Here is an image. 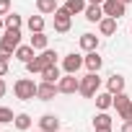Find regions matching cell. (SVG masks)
<instances>
[{
  "instance_id": "14",
  "label": "cell",
  "mask_w": 132,
  "mask_h": 132,
  "mask_svg": "<svg viewBox=\"0 0 132 132\" xmlns=\"http://www.w3.org/2000/svg\"><path fill=\"white\" fill-rule=\"evenodd\" d=\"M80 49L96 52V49H98V36H96V34H83V36H80Z\"/></svg>"
},
{
  "instance_id": "5",
  "label": "cell",
  "mask_w": 132,
  "mask_h": 132,
  "mask_svg": "<svg viewBox=\"0 0 132 132\" xmlns=\"http://www.w3.org/2000/svg\"><path fill=\"white\" fill-rule=\"evenodd\" d=\"M52 16H54V31H60V34H68V31H70V26H73V13H68V8H57Z\"/></svg>"
},
{
  "instance_id": "25",
  "label": "cell",
  "mask_w": 132,
  "mask_h": 132,
  "mask_svg": "<svg viewBox=\"0 0 132 132\" xmlns=\"http://www.w3.org/2000/svg\"><path fill=\"white\" fill-rule=\"evenodd\" d=\"M3 18H5V29H21V23H23L18 13H8V16H3Z\"/></svg>"
},
{
  "instance_id": "33",
  "label": "cell",
  "mask_w": 132,
  "mask_h": 132,
  "mask_svg": "<svg viewBox=\"0 0 132 132\" xmlns=\"http://www.w3.org/2000/svg\"><path fill=\"white\" fill-rule=\"evenodd\" d=\"M96 132H111V127H104V129H96Z\"/></svg>"
},
{
  "instance_id": "9",
  "label": "cell",
  "mask_w": 132,
  "mask_h": 132,
  "mask_svg": "<svg viewBox=\"0 0 132 132\" xmlns=\"http://www.w3.org/2000/svg\"><path fill=\"white\" fill-rule=\"evenodd\" d=\"M83 65H86V57L70 52V54H65V60H62V70H65V73H78Z\"/></svg>"
},
{
  "instance_id": "8",
  "label": "cell",
  "mask_w": 132,
  "mask_h": 132,
  "mask_svg": "<svg viewBox=\"0 0 132 132\" xmlns=\"http://www.w3.org/2000/svg\"><path fill=\"white\" fill-rule=\"evenodd\" d=\"M101 8H104V16H109V18H122L127 13V5L122 0H104Z\"/></svg>"
},
{
  "instance_id": "32",
  "label": "cell",
  "mask_w": 132,
  "mask_h": 132,
  "mask_svg": "<svg viewBox=\"0 0 132 132\" xmlns=\"http://www.w3.org/2000/svg\"><path fill=\"white\" fill-rule=\"evenodd\" d=\"M88 3H93V5H104V0H88Z\"/></svg>"
},
{
  "instance_id": "27",
  "label": "cell",
  "mask_w": 132,
  "mask_h": 132,
  "mask_svg": "<svg viewBox=\"0 0 132 132\" xmlns=\"http://www.w3.org/2000/svg\"><path fill=\"white\" fill-rule=\"evenodd\" d=\"M16 117H13V109H8V106H0V124H8V122H13Z\"/></svg>"
},
{
  "instance_id": "29",
  "label": "cell",
  "mask_w": 132,
  "mask_h": 132,
  "mask_svg": "<svg viewBox=\"0 0 132 132\" xmlns=\"http://www.w3.org/2000/svg\"><path fill=\"white\" fill-rule=\"evenodd\" d=\"M8 62H11V60H3V57H0V78L8 75Z\"/></svg>"
},
{
  "instance_id": "30",
  "label": "cell",
  "mask_w": 132,
  "mask_h": 132,
  "mask_svg": "<svg viewBox=\"0 0 132 132\" xmlns=\"http://www.w3.org/2000/svg\"><path fill=\"white\" fill-rule=\"evenodd\" d=\"M122 132H132V119H124L122 122Z\"/></svg>"
},
{
  "instance_id": "13",
  "label": "cell",
  "mask_w": 132,
  "mask_h": 132,
  "mask_svg": "<svg viewBox=\"0 0 132 132\" xmlns=\"http://www.w3.org/2000/svg\"><path fill=\"white\" fill-rule=\"evenodd\" d=\"M98 31H101L104 36H111V34L117 31V18H109V16H104V18L98 21Z\"/></svg>"
},
{
  "instance_id": "19",
  "label": "cell",
  "mask_w": 132,
  "mask_h": 132,
  "mask_svg": "<svg viewBox=\"0 0 132 132\" xmlns=\"http://www.w3.org/2000/svg\"><path fill=\"white\" fill-rule=\"evenodd\" d=\"M62 8H68V13H73V16H78V13H86V0H68Z\"/></svg>"
},
{
  "instance_id": "12",
  "label": "cell",
  "mask_w": 132,
  "mask_h": 132,
  "mask_svg": "<svg viewBox=\"0 0 132 132\" xmlns=\"http://www.w3.org/2000/svg\"><path fill=\"white\" fill-rule=\"evenodd\" d=\"M101 65H104V60L98 57V52H88V54H86V68H88V73H98Z\"/></svg>"
},
{
  "instance_id": "4",
  "label": "cell",
  "mask_w": 132,
  "mask_h": 132,
  "mask_svg": "<svg viewBox=\"0 0 132 132\" xmlns=\"http://www.w3.org/2000/svg\"><path fill=\"white\" fill-rule=\"evenodd\" d=\"M0 47L8 52H16L21 47V29H5L3 36H0Z\"/></svg>"
},
{
  "instance_id": "7",
  "label": "cell",
  "mask_w": 132,
  "mask_h": 132,
  "mask_svg": "<svg viewBox=\"0 0 132 132\" xmlns=\"http://www.w3.org/2000/svg\"><path fill=\"white\" fill-rule=\"evenodd\" d=\"M114 106H117V111H119V119H132V98H129L124 91L114 96Z\"/></svg>"
},
{
  "instance_id": "2",
  "label": "cell",
  "mask_w": 132,
  "mask_h": 132,
  "mask_svg": "<svg viewBox=\"0 0 132 132\" xmlns=\"http://www.w3.org/2000/svg\"><path fill=\"white\" fill-rule=\"evenodd\" d=\"M36 88H39V83H34L31 78H18L16 86H13L16 98H21V101H31V98L36 96Z\"/></svg>"
},
{
  "instance_id": "17",
  "label": "cell",
  "mask_w": 132,
  "mask_h": 132,
  "mask_svg": "<svg viewBox=\"0 0 132 132\" xmlns=\"http://www.w3.org/2000/svg\"><path fill=\"white\" fill-rule=\"evenodd\" d=\"M39 75H42V80H49V83H57V80L62 78V75H60V68H57V65H49V68H44Z\"/></svg>"
},
{
  "instance_id": "10",
  "label": "cell",
  "mask_w": 132,
  "mask_h": 132,
  "mask_svg": "<svg viewBox=\"0 0 132 132\" xmlns=\"http://www.w3.org/2000/svg\"><path fill=\"white\" fill-rule=\"evenodd\" d=\"M57 93H60L57 83H49V80H42L39 88H36V98H39V101H52Z\"/></svg>"
},
{
  "instance_id": "31",
  "label": "cell",
  "mask_w": 132,
  "mask_h": 132,
  "mask_svg": "<svg viewBox=\"0 0 132 132\" xmlns=\"http://www.w3.org/2000/svg\"><path fill=\"white\" fill-rule=\"evenodd\" d=\"M5 91H8V86H5V80H3V78H0V98L5 96Z\"/></svg>"
},
{
  "instance_id": "20",
  "label": "cell",
  "mask_w": 132,
  "mask_h": 132,
  "mask_svg": "<svg viewBox=\"0 0 132 132\" xmlns=\"http://www.w3.org/2000/svg\"><path fill=\"white\" fill-rule=\"evenodd\" d=\"M60 5H57V0H36V11L39 13H44V16H49V13H54Z\"/></svg>"
},
{
  "instance_id": "23",
  "label": "cell",
  "mask_w": 132,
  "mask_h": 132,
  "mask_svg": "<svg viewBox=\"0 0 132 132\" xmlns=\"http://www.w3.org/2000/svg\"><path fill=\"white\" fill-rule=\"evenodd\" d=\"M93 127H96V129H104V127H111V117H109L106 111L96 114V117H93Z\"/></svg>"
},
{
  "instance_id": "3",
  "label": "cell",
  "mask_w": 132,
  "mask_h": 132,
  "mask_svg": "<svg viewBox=\"0 0 132 132\" xmlns=\"http://www.w3.org/2000/svg\"><path fill=\"white\" fill-rule=\"evenodd\" d=\"M98 88H101V78H98V73H88V75H83L80 78V96H86V98H93L96 93H98Z\"/></svg>"
},
{
  "instance_id": "21",
  "label": "cell",
  "mask_w": 132,
  "mask_h": 132,
  "mask_svg": "<svg viewBox=\"0 0 132 132\" xmlns=\"http://www.w3.org/2000/svg\"><path fill=\"white\" fill-rule=\"evenodd\" d=\"M86 18H88L91 23L101 21V18H104V8H101V5H93V3H91V5L86 8Z\"/></svg>"
},
{
  "instance_id": "36",
  "label": "cell",
  "mask_w": 132,
  "mask_h": 132,
  "mask_svg": "<svg viewBox=\"0 0 132 132\" xmlns=\"http://www.w3.org/2000/svg\"><path fill=\"white\" fill-rule=\"evenodd\" d=\"M129 31H132V29H129Z\"/></svg>"
},
{
  "instance_id": "1",
  "label": "cell",
  "mask_w": 132,
  "mask_h": 132,
  "mask_svg": "<svg viewBox=\"0 0 132 132\" xmlns=\"http://www.w3.org/2000/svg\"><path fill=\"white\" fill-rule=\"evenodd\" d=\"M49 65H57V52L54 49H42L39 57H34L31 62H26V70L29 73H42L44 68H49Z\"/></svg>"
},
{
  "instance_id": "26",
  "label": "cell",
  "mask_w": 132,
  "mask_h": 132,
  "mask_svg": "<svg viewBox=\"0 0 132 132\" xmlns=\"http://www.w3.org/2000/svg\"><path fill=\"white\" fill-rule=\"evenodd\" d=\"M29 29H31V34L34 31H44V16H31L29 18Z\"/></svg>"
},
{
  "instance_id": "24",
  "label": "cell",
  "mask_w": 132,
  "mask_h": 132,
  "mask_svg": "<svg viewBox=\"0 0 132 132\" xmlns=\"http://www.w3.org/2000/svg\"><path fill=\"white\" fill-rule=\"evenodd\" d=\"M13 124L21 129V132H26L29 127H31V117L29 114H16V119H13Z\"/></svg>"
},
{
  "instance_id": "11",
  "label": "cell",
  "mask_w": 132,
  "mask_h": 132,
  "mask_svg": "<svg viewBox=\"0 0 132 132\" xmlns=\"http://www.w3.org/2000/svg\"><path fill=\"white\" fill-rule=\"evenodd\" d=\"M39 129H42V132H57V129H60V119H57L54 114H44V117L39 119Z\"/></svg>"
},
{
  "instance_id": "28",
  "label": "cell",
  "mask_w": 132,
  "mask_h": 132,
  "mask_svg": "<svg viewBox=\"0 0 132 132\" xmlns=\"http://www.w3.org/2000/svg\"><path fill=\"white\" fill-rule=\"evenodd\" d=\"M11 13V0H0V16H8Z\"/></svg>"
},
{
  "instance_id": "37",
  "label": "cell",
  "mask_w": 132,
  "mask_h": 132,
  "mask_svg": "<svg viewBox=\"0 0 132 132\" xmlns=\"http://www.w3.org/2000/svg\"><path fill=\"white\" fill-rule=\"evenodd\" d=\"M39 132H42V129H39Z\"/></svg>"
},
{
  "instance_id": "22",
  "label": "cell",
  "mask_w": 132,
  "mask_h": 132,
  "mask_svg": "<svg viewBox=\"0 0 132 132\" xmlns=\"http://www.w3.org/2000/svg\"><path fill=\"white\" fill-rule=\"evenodd\" d=\"M31 47H34V49H47V34H44V31H34Z\"/></svg>"
},
{
  "instance_id": "34",
  "label": "cell",
  "mask_w": 132,
  "mask_h": 132,
  "mask_svg": "<svg viewBox=\"0 0 132 132\" xmlns=\"http://www.w3.org/2000/svg\"><path fill=\"white\" fill-rule=\"evenodd\" d=\"M3 26H5V18H3V16H0V29H3Z\"/></svg>"
},
{
  "instance_id": "15",
  "label": "cell",
  "mask_w": 132,
  "mask_h": 132,
  "mask_svg": "<svg viewBox=\"0 0 132 132\" xmlns=\"http://www.w3.org/2000/svg\"><path fill=\"white\" fill-rule=\"evenodd\" d=\"M106 91L114 93V96L122 93V91H124V78H122V75H111V78L106 80Z\"/></svg>"
},
{
  "instance_id": "35",
  "label": "cell",
  "mask_w": 132,
  "mask_h": 132,
  "mask_svg": "<svg viewBox=\"0 0 132 132\" xmlns=\"http://www.w3.org/2000/svg\"><path fill=\"white\" fill-rule=\"evenodd\" d=\"M122 3H124V5H127V3H132V0H122Z\"/></svg>"
},
{
  "instance_id": "16",
  "label": "cell",
  "mask_w": 132,
  "mask_h": 132,
  "mask_svg": "<svg viewBox=\"0 0 132 132\" xmlns=\"http://www.w3.org/2000/svg\"><path fill=\"white\" fill-rule=\"evenodd\" d=\"M96 106H98L101 111L111 109V106H114V93H109V91H104V93H96Z\"/></svg>"
},
{
  "instance_id": "18",
  "label": "cell",
  "mask_w": 132,
  "mask_h": 132,
  "mask_svg": "<svg viewBox=\"0 0 132 132\" xmlns=\"http://www.w3.org/2000/svg\"><path fill=\"white\" fill-rule=\"evenodd\" d=\"M16 57H18L23 65L31 62V60H34V47H31V44H21V47L16 49Z\"/></svg>"
},
{
  "instance_id": "6",
  "label": "cell",
  "mask_w": 132,
  "mask_h": 132,
  "mask_svg": "<svg viewBox=\"0 0 132 132\" xmlns=\"http://www.w3.org/2000/svg\"><path fill=\"white\" fill-rule=\"evenodd\" d=\"M57 88H60V93H78L80 91V78H75V73H65L57 80Z\"/></svg>"
}]
</instances>
